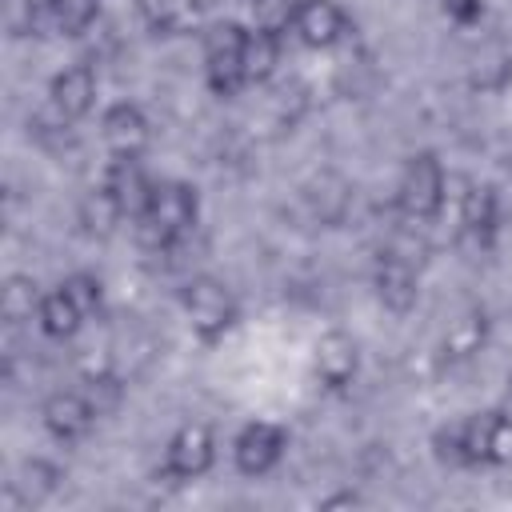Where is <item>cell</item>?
<instances>
[{
	"instance_id": "cell-2",
	"label": "cell",
	"mask_w": 512,
	"mask_h": 512,
	"mask_svg": "<svg viewBox=\"0 0 512 512\" xmlns=\"http://www.w3.org/2000/svg\"><path fill=\"white\" fill-rule=\"evenodd\" d=\"M180 304H184V316H188V328L200 344H216L224 340L236 320H240V304L232 296V288L220 280V276H192L184 288H180Z\"/></svg>"
},
{
	"instance_id": "cell-12",
	"label": "cell",
	"mask_w": 512,
	"mask_h": 512,
	"mask_svg": "<svg viewBox=\"0 0 512 512\" xmlns=\"http://www.w3.org/2000/svg\"><path fill=\"white\" fill-rule=\"evenodd\" d=\"M292 32L308 48H332L352 32V16L340 0H304L292 20Z\"/></svg>"
},
{
	"instance_id": "cell-14",
	"label": "cell",
	"mask_w": 512,
	"mask_h": 512,
	"mask_svg": "<svg viewBox=\"0 0 512 512\" xmlns=\"http://www.w3.org/2000/svg\"><path fill=\"white\" fill-rule=\"evenodd\" d=\"M500 224V192L492 184H472L460 200V240L472 244V252H488Z\"/></svg>"
},
{
	"instance_id": "cell-25",
	"label": "cell",
	"mask_w": 512,
	"mask_h": 512,
	"mask_svg": "<svg viewBox=\"0 0 512 512\" xmlns=\"http://www.w3.org/2000/svg\"><path fill=\"white\" fill-rule=\"evenodd\" d=\"M60 288L76 300V308H80L84 316H96V312L104 308V284H100L96 272H68V276L60 280Z\"/></svg>"
},
{
	"instance_id": "cell-31",
	"label": "cell",
	"mask_w": 512,
	"mask_h": 512,
	"mask_svg": "<svg viewBox=\"0 0 512 512\" xmlns=\"http://www.w3.org/2000/svg\"><path fill=\"white\" fill-rule=\"evenodd\" d=\"M508 396H512V372H508Z\"/></svg>"
},
{
	"instance_id": "cell-23",
	"label": "cell",
	"mask_w": 512,
	"mask_h": 512,
	"mask_svg": "<svg viewBox=\"0 0 512 512\" xmlns=\"http://www.w3.org/2000/svg\"><path fill=\"white\" fill-rule=\"evenodd\" d=\"M136 8L148 20V28H156V32H184L196 20L192 0H136Z\"/></svg>"
},
{
	"instance_id": "cell-16",
	"label": "cell",
	"mask_w": 512,
	"mask_h": 512,
	"mask_svg": "<svg viewBox=\"0 0 512 512\" xmlns=\"http://www.w3.org/2000/svg\"><path fill=\"white\" fill-rule=\"evenodd\" d=\"M124 220H128V216H124L120 200L108 192V184H96V188L84 192L80 204H76V224H80V232H84L88 240H108V236H116V228H120Z\"/></svg>"
},
{
	"instance_id": "cell-7",
	"label": "cell",
	"mask_w": 512,
	"mask_h": 512,
	"mask_svg": "<svg viewBox=\"0 0 512 512\" xmlns=\"http://www.w3.org/2000/svg\"><path fill=\"white\" fill-rule=\"evenodd\" d=\"M288 452V428L272 420H248L232 436V464L240 476H268Z\"/></svg>"
},
{
	"instance_id": "cell-27",
	"label": "cell",
	"mask_w": 512,
	"mask_h": 512,
	"mask_svg": "<svg viewBox=\"0 0 512 512\" xmlns=\"http://www.w3.org/2000/svg\"><path fill=\"white\" fill-rule=\"evenodd\" d=\"M84 396L92 400V408H96L100 416H108V412L120 408V400H124V384H120L108 368H100V372H88V380H84Z\"/></svg>"
},
{
	"instance_id": "cell-3",
	"label": "cell",
	"mask_w": 512,
	"mask_h": 512,
	"mask_svg": "<svg viewBox=\"0 0 512 512\" xmlns=\"http://www.w3.org/2000/svg\"><path fill=\"white\" fill-rule=\"evenodd\" d=\"M252 28H244L240 20H216L204 28L200 44H204V80L216 96H236L240 88H248L244 76V48H248Z\"/></svg>"
},
{
	"instance_id": "cell-17",
	"label": "cell",
	"mask_w": 512,
	"mask_h": 512,
	"mask_svg": "<svg viewBox=\"0 0 512 512\" xmlns=\"http://www.w3.org/2000/svg\"><path fill=\"white\" fill-rule=\"evenodd\" d=\"M488 344V308L484 304H464L456 320L444 332V356L448 360H472Z\"/></svg>"
},
{
	"instance_id": "cell-13",
	"label": "cell",
	"mask_w": 512,
	"mask_h": 512,
	"mask_svg": "<svg viewBox=\"0 0 512 512\" xmlns=\"http://www.w3.org/2000/svg\"><path fill=\"white\" fill-rule=\"evenodd\" d=\"M96 92H100V80H96L92 64H68L48 80V104L60 116H68L72 124L96 108Z\"/></svg>"
},
{
	"instance_id": "cell-30",
	"label": "cell",
	"mask_w": 512,
	"mask_h": 512,
	"mask_svg": "<svg viewBox=\"0 0 512 512\" xmlns=\"http://www.w3.org/2000/svg\"><path fill=\"white\" fill-rule=\"evenodd\" d=\"M340 504H360V496L356 492H336V496L324 500V508H340Z\"/></svg>"
},
{
	"instance_id": "cell-6",
	"label": "cell",
	"mask_w": 512,
	"mask_h": 512,
	"mask_svg": "<svg viewBox=\"0 0 512 512\" xmlns=\"http://www.w3.org/2000/svg\"><path fill=\"white\" fill-rule=\"evenodd\" d=\"M464 420V452L468 468H504L512 464V416L504 408L468 412Z\"/></svg>"
},
{
	"instance_id": "cell-8",
	"label": "cell",
	"mask_w": 512,
	"mask_h": 512,
	"mask_svg": "<svg viewBox=\"0 0 512 512\" xmlns=\"http://www.w3.org/2000/svg\"><path fill=\"white\" fill-rule=\"evenodd\" d=\"M96 420H100V412L92 408V400L84 392H64L60 388V392L44 396V404H40V424L60 444H80L96 428Z\"/></svg>"
},
{
	"instance_id": "cell-15",
	"label": "cell",
	"mask_w": 512,
	"mask_h": 512,
	"mask_svg": "<svg viewBox=\"0 0 512 512\" xmlns=\"http://www.w3.org/2000/svg\"><path fill=\"white\" fill-rule=\"evenodd\" d=\"M104 184H108V192L120 200V208H124V216H128L132 224L148 212L152 192H156V180L144 172L140 156H112V164H108V172H104Z\"/></svg>"
},
{
	"instance_id": "cell-11",
	"label": "cell",
	"mask_w": 512,
	"mask_h": 512,
	"mask_svg": "<svg viewBox=\"0 0 512 512\" xmlns=\"http://www.w3.org/2000/svg\"><path fill=\"white\" fill-rule=\"evenodd\" d=\"M100 136H104L112 156H144V148L152 140V128H148V116H144L140 104L116 100L100 116Z\"/></svg>"
},
{
	"instance_id": "cell-21",
	"label": "cell",
	"mask_w": 512,
	"mask_h": 512,
	"mask_svg": "<svg viewBox=\"0 0 512 512\" xmlns=\"http://www.w3.org/2000/svg\"><path fill=\"white\" fill-rule=\"evenodd\" d=\"M280 32H264V28H252L248 36V48H244V76L248 84H268L276 64H280Z\"/></svg>"
},
{
	"instance_id": "cell-29",
	"label": "cell",
	"mask_w": 512,
	"mask_h": 512,
	"mask_svg": "<svg viewBox=\"0 0 512 512\" xmlns=\"http://www.w3.org/2000/svg\"><path fill=\"white\" fill-rule=\"evenodd\" d=\"M440 8L448 12V20L456 24H476L484 16V0H440Z\"/></svg>"
},
{
	"instance_id": "cell-5",
	"label": "cell",
	"mask_w": 512,
	"mask_h": 512,
	"mask_svg": "<svg viewBox=\"0 0 512 512\" xmlns=\"http://www.w3.org/2000/svg\"><path fill=\"white\" fill-rule=\"evenodd\" d=\"M212 464H216V436H212V428L188 420V424H180L168 436L164 460H160V472L156 476L168 480V484H192V480L208 476Z\"/></svg>"
},
{
	"instance_id": "cell-19",
	"label": "cell",
	"mask_w": 512,
	"mask_h": 512,
	"mask_svg": "<svg viewBox=\"0 0 512 512\" xmlns=\"http://www.w3.org/2000/svg\"><path fill=\"white\" fill-rule=\"evenodd\" d=\"M40 300H44V292H40V284L28 272H8L4 276V288H0V316H4V324L16 328V324L36 320Z\"/></svg>"
},
{
	"instance_id": "cell-1",
	"label": "cell",
	"mask_w": 512,
	"mask_h": 512,
	"mask_svg": "<svg viewBox=\"0 0 512 512\" xmlns=\"http://www.w3.org/2000/svg\"><path fill=\"white\" fill-rule=\"evenodd\" d=\"M196 216H200L196 184H188V180H156L152 204L136 220V240L148 252H168L196 228Z\"/></svg>"
},
{
	"instance_id": "cell-18",
	"label": "cell",
	"mask_w": 512,
	"mask_h": 512,
	"mask_svg": "<svg viewBox=\"0 0 512 512\" xmlns=\"http://www.w3.org/2000/svg\"><path fill=\"white\" fill-rule=\"evenodd\" d=\"M84 312L76 308V300L56 284L52 292H44V300H40V312H36V324H40V332L44 336H52V340H72L80 328H84Z\"/></svg>"
},
{
	"instance_id": "cell-28",
	"label": "cell",
	"mask_w": 512,
	"mask_h": 512,
	"mask_svg": "<svg viewBox=\"0 0 512 512\" xmlns=\"http://www.w3.org/2000/svg\"><path fill=\"white\" fill-rule=\"evenodd\" d=\"M40 24V4L36 0H4V28L12 40L20 36H36Z\"/></svg>"
},
{
	"instance_id": "cell-24",
	"label": "cell",
	"mask_w": 512,
	"mask_h": 512,
	"mask_svg": "<svg viewBox=\"0 0 512 512\" xmlns=\"http://www.w3.org/2000/svg\"><path fill=\"white\" fill-rule=\"evenodd\" d=\"M432 456L444 468H468V452H464V420H448L432 432Z\"/></svg>"
},
{
	"instance_id": "cell-22",
	"label": "cell",
	"mask_w": 512,
	"mask_h": 512,
	"mask_svg": "<svg viewBox=\"0 0 512 512\" xmlns=\"http://www.w3.org/2000/svg\"><path fill=\"white\" fill-rule=\"evenodd\" d=\"M44 16L52 20L56 32L64 36H80L96 24L100 16V0H44Z\"/></svg>"
},
{
	"instance_id": "cell-20",
	"label": "cell",
	"mask_w": 512,
	"mask_h": 512,
	"mask_svg": "<svg viewBox=\"0 0 512 512\" xmlns=\"http://www.w3.org/2000/svg\"><path fill=\"white\" fill-rule=\"evenodd\" d=\"M60 480H64V468H60L56 460H44V456H28V460L20 464V472H16V488L28 496L32 508L44 504L48 496H56Z\"/></svg>"
},
{
	"instance_id": "cell-9",
	"label": "cell",
	"mask_w": 512,
	"mask_h": 512,
	"mask_svg": "<svg viewBox=\"0 0 512 512\" xmlns=\"http://www.w3.org/2000/svg\"><path fill=\"white\" fill-rule=\"evenodd\" d=\"M372 288H376V300L388 312L404 316L420 300V272H416L412 260H404V256H396V252L384 248L380 260H376V268H372Z\"/></svg>"
},
{
	"instance_id": "cell-4",
	"label": "cell",
	"mask_w": 512,
	"mask_h": 512,
	"mask_svg": "<svg viewBox=\"0 0 512 512\" xmlns=\"http://www.w3.org/2000/svg\"><path fill=\"white\" fill-rule=\"evenodd\" d=\"M444 188H448V180H444L440 156L432 148H420L404 160V172L396 184V208L416 224L436 220L444 208Z\"/></svg>"
},
{
	"instance_id": "cell-10",
	"label": "cell",
	"mask_w": 512,
	"mask_h": 512,
	"mask_svg": "<svg viewBox=\"0 0 512 512\" xmlns=\"http://www.w3.org/2000/svg\"><path fill=\"white\" fill-rule=\"evenodd\" d=\"M312 368H316V380L328 388V392H344L352 380H356V368H360V348L356 340L344 332V328H332L316 340L312 348Z\"/></svg>"
},
{
	"instance_id": "cell-26",
	"label": "cell",
	"mask_w": 512,
	"mask_h": 512,
	"mask_svg": "<svg viewBox=\"0 0 512 512\" xmlns=\"http://www.w3.org/2000/svg\"><path fill=\"white\" fill-rule=\"evenodd\" d=\"M304 0H252V28H264V32H292V20L300 12Z\"/></svg>"
}]
</instances>
